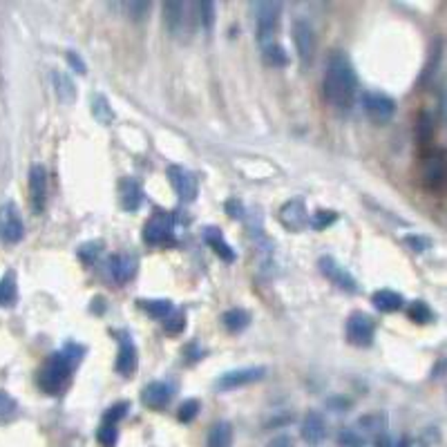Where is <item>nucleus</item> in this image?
Returning <instances> with one entry per match:
<instances>
[{"label":"nucleus","mask_w":447,"mask_h":447,"mask_svg":"<svg viewBox=\"0 0 447 447\" xmlns=\"http://www.w3.org/2000/svg\"><path fill=\"white\" fill-rule=\"evenodd\" d=\"M322 94L327 103L338 112H349L358 99V79L353 72L349 56L335 49L327 61L324 79H322Z\"/></svg>","instance_id":"nucleus-1"},{"label":"nucleus","mask_w":447,"mask_h":447,"mask_svg":"<svg viewBox=\"0 0 447 447\" xmlns=\"http://www.w3.org/2000/svg\"><path fill=\"white\" fill-rule=\"evenodd\" d=\"M83 353H86V349H83L81 344H74V342H67L58 353H52L49 360L43 365V369L38 371L36 383H38L40 389L49 396L63 394L67 389V385H70L72 371L79 365Z\"/></svg>","instance_id":"nucleus-2"},{"label":"nucleus","mask_w":447,"mask_h":447,"mask_svg":"<svg viewBox=\"0 0 447 447\" xmlns=\"http://www.w3.org/2000/svg\"><path fill=\"white\" fill-rule=\"evenodd\" d=\"M253 14H255V27H257V43L266 47L275 43V34L280 27V14L282 5L280 3H253Z\"/></svg>","instance_id":"nucleus-3"},{"label":"nucleus","mask_w":447,"mask_h":447,"mask_svg":"<svg viewBox=\"0 0 447 447\" xmlns=\"http://www.w3.org/2000/svg\"><path fill=\"white\" fill-rule=\"evenodd\" d=\"M143 242L150 246H173L175 244V217L170 213H157L143 226Z\"/></svg>","instance_id":"nucleus-4"},{"label":"nucleus","mask_w":447,"mask_h":447,"mask_svg":"<svg viewBox=\"0 0 447 447\" xmlns=\"http://www.w3.org/2000/svg\"><path fill=\"white\" fill-rule=\"evenodd\" d=\"M23 238H25L23 217L14 201H7V204L0 206V242L18 244Z\"/></svg>","instance_id":"nucleus-5"},{"label":"nucleus","mask_w":447,"mask_h":447,"mask_svg":"<svg viewBox=\"0 0 447 447\" xmlns=\"http://www.w3.org/2000/svg\"><path fill=\"white\" fill-rule=\"evenodd\" d=\"M293 43L298 49V58L302 67H309L316 58V34L314 27L307 21H295L293 23Z\"/></svg>","instance_id":"nucleus-6"},{"label":"nucleus","mask_w":447,"mask_h":447,"mask_svg":"<svg viewBox=\"0 0 447 447\" xmlns=\"http://www.w3.org/2000/svg\"><path fill=\"white\" fill-rule=\"evenodd\" d=\"M168 179H170V186L175 188L177 197L186 204L197 199V177L190 170H186L183 166H170L168 168Z\"/></svg>","instance_id":"nucleus-7"},{"label":"nucleus","mask_w":447,"mask_h":447,"mask_svg":"<svg viewBox=\"0 0 447 447\" xmlns=\"http://www.w3.org/2000/svg\"><path fill=\"white\" fill-rule=\"evenodd\" d=\"M376 324L367 314H351L347 320V340L356 347H369L374 342Z\"/></svg>","instance_id":"nucleus-8"},{"label":"nucleus","mask_w":447,"mask_h":447,"mask_svg":"<svg viewBox=\"0 0 447 447\" xmlns=\"http://www.w3.org/2000/svg\"><path fill=\"white\" fill-rule=\"evenodd\" d=\"M362 107L374 121H389L396 114V101L383 92H362Z\"/></svg>","instance_id":"nucleus-9"},{"label":"nucleus","mask_w":447,"mask_h":447,"mask_svg":"<svg viewBox=\"0 0 447 447\" xmlns=\"http://www.w3.org/2000/svg\"><path fill=\"white\" fill-rule=\"evenodd\" d=\"M29 201L34 213H43L47 206V170L43 164L29 168Z\"/></svg>","instance_id":"nucleus-10"},{"label":"nucleus","mask_w":447,"mask_h":447,"mask_svg":"<svg viewBox=\"0 0 447 447\" xmlns=\"http://www.w3.org/2000/svg\"><path fill=\"white\" fill-rule=\"evenodd\" d=\"M318 264H320V271H322V275L331 284L338 286V289L347 291V293H356L358 291V284H356V280H353V275L349 271H344V268L335 262L333 257H329V255L320 257Z\"/></svg>","instance_id":"nucleus-11"},{"label":"nucleus","mask_w":447,"mask_h":447,"mask_svg":"<svg viewBox=\"0 0 447 447\" xmlns=\"http://www.w3.org/2000/svg\"><path fill=\"white\" fill-rule=\"evenodd\" d=\"M192 5L188 3H177V0H170V3L164 5V21L168 31L173 34L175 38H181V34L188 31V10Z\"/></svg>","instance_id":"nucleus-12"},{"label":"nucleus","mask_w":447,"mask_h":447,"mask_svg":"<svg viewBox=\"0 0 447 447\" xmlns=\"http://www.w3.org/2000/svg\"><path fill=\"white\" fill-rule=\"evenodd\" d=\"M264 376H266V369H264V367L235 369V371H229V374H224L222 378H219L217 387H219V389H224V392L238 389V387H244V385H251V383L262 381Z\"/></svg>","instance_id":"nucleus-13"},{"label":"nucleus","mask_w":447,"mask_h":447,"mask_svg":"<svg viewBox=\"0 0 447 447\" xmlns=\"http://www.w3.org/2000/svg\"><path fill=\"white\" fill-rule=\"evenodd\" d=\"M139 365V351H137V344L130 338V333H119V356H116V371L121 376H132L137 371Z\"/></svg>","instance_id":"nucleus-14"},{"label":"nucleus","mask_w":447,"mask_h":447,"mask_svg":"<svg viewBox=\"0 0 447 447\" xmlns=\"http://www.w3.org/2000/svg\"><path fill=\"white\" fill-rule=\"evenodd\" d=\"M137 257L128 255V253H116V255L110 257L107 268H110V275L116 284H125L128 280H132L134 273H137Z\"/></svg>","instance_id":"nucleus-15"},{"label":"nucleus","mask_w":447,"mask_h":447,"mask_svg":"<svg viewBox=\"0 0 447 447\" xmlns=\"http://www.w3.org/2000/svg\"><path fill=\"white\" fill-rule=\"evenodd\" d=\"M141 400L146 407L162 411L164 407H168V403L173 400V387L168 383H162V381L150 383V385H146V389H143Z\"/></svg>","instance_id":"nucleus-16"},{"label":"nucleus","mask_w":447,"mask_h":447,"mask_svg":"<svg viewBox=\"0 0 447 447\" xmlns=\"http://www.w3.org/2000/svg\"><path fill=\"white\" fill-rule=\"evenodd\" d=\"M280 219H282V224L289 231H295V233L302 231L307 226V222H309L305 201H302V199L286 201V204L282 206V210H280Z\"/></svg>","instance_id":"nucleus-17"},{"label":"nucleus","mask_w":447,"mask_h":447,"mask_svg":"<svg viewBox=\"0 0 447 447\" xmlns=\"http://www.w3.org/2000/svg\"><path fill=\"white\" fill-rule=\"evenodd\" d=\"M327 436V420L322 418L320 411H309L302 420V438L311 445H318L320 441H324Z\"/></svg>","instance_id":"nucleus-18"},{"label":"nucleus","mask_w":447,"mask_h":447,"mask_svg":"<svg viewBox=\"0 0 447 447\" xmlns=\"http://www.w3.org/2000/svg\"><path fill=\"white\" fill-rule=\"evenodd\" d=\"M204 242L217 253L219 257L224 259V262H233V259H235V251L229 246V242L224 240L222 231L215 229V226H208V229H204Z\"/></svg>","instance_id":"nucleus-19"},{"label":"nucleus","mask_w":447,"mask_h":447,"mask_svg":"<svg viewBox=\"0 0 447 447\" xmlns=\"http://www.w3.org/2000/svg\"><path fill=\"white\" fill-rule=\"evenodd\" d=\"M141 204H143V190H141L139 181L123 179L121 181V206L125 210H130V213H134V210H139Z\"/></svg>","instance_id":"nucleus-20"},{"label":"nucleus","mask_w":447,"mask_h":447,"mask_svg":"<svg viewBox=\"0 0 447 447\" xmlns=\"http://www.w3.org/2000/svg\"><path fill=\"white\" fill-rule=\"evenodd\" d=\"M371 302H374V307H376L378 311H383V314H394V311L403 309V305H405L403 295L396 293V291H392V289L376 291L374 298H371Z\"/></svg>","instance_id":"nucleus-21"},{"label":"nucleus","mask_w":447,"mask_h":447,"mask_svg":"<svg viewBox=\"0 0 447 447\" xmlns=\"http://www.w3.org/2000/svg\"><path fill=\"white\" fill-rule=\"evenodd\" d=\"M233 445V427L229 420H219L210 427L206 447H231Z\"/></svg>","instance_id":"nucleus-22"},{"label":"nucleus","mask_w":447,"mask_h":447,"mask_svg":"<svg viewBox=\"0 0 447 447\" xmlns=\"http://www.w3.org/2000/svg\"><path fill=\"white\" fill-rule=\"evenodd\" d=\"M443 155L441 153H432L427 157L425 162V170H423V177H425V183L432 186V188H438L443 181Z\"/></svg>","instance_id":"nucleus-23"},{"label":"nucleus","mask_w":447,"mask_h":447,"mask_svg":"<svg viewBox=\"0 0 447 447\" xmlns=\"http://www.w3.org/2000/svg\"><path fill=\"white\" fill-rule=\"evenodd\" d=\"M222 322L231 333H240L251 324V314L244 309H231L222 316Z\"/></svg>","instance_id":"nucleus-24"},{"label":"nucleus","mask_w":447,"mask_h":447,"mask_svg":"<svg viewBox=\"0 0 447 447\" xmlns=\"http://www.w3.org/2000/svg\"><path fill=\"white\" fill-rule=\"evenodd\" d=\"M52 83L56 90V97L63 101V103H72L77 99V90H74V83L70 81V77H65L63 72L54 70L52 72Z\"/></svg>","instance_id":"nucleus-25"},{"label":"nucleus","mask_w":447,"mask_h":447,"mask_svg":"<svg viewBox=\"0 0 447 447\" xmlns=\"http://www.w3.org/2000/svg\"><path fill=\"white\" fill-rule=\"evenodd\" d=\"M16 298H18V289H16V275L10 271L0 277V307H14Z\"/></svg>","instance_id":"nucleus-26"},{"label":"nucleus","mask_w":447,"mask_h":447,"mask_svg":"<svg viewBox=\"0 0 447 447\" xmlns=\"http://www.w3.org/2000/svg\"><path fill=\"white\" fill-rule=\"evenodd\" d=\"M139 305L146 314H150L155 320H162V322L175 311L170 300H139Z\"/></svg>","instance_id":"nucleus-27"},{"label":"nucleus","mask_w":447,"mask_h":447,"mask_svg":"<svg viewBox=\"0 0 447 447\" xmlns=\"http://www.w3.org/2000/svg\"><path fill=\"white\" fill-rule=\"evenodd\" d=\"M90 105H92V114L101 125H110V121L114 119V112L110 107V101L103 94H94L90 99Z\"/></svg>","instance_id":"nucleus-28"},{"label":"nucleus","mask_w":447,"mask_h":447,"mask_svg":"<svg viewBox=\"0 0 447 447\" xmlns=\"http://www.w3.org/2000/svg\"><path fill=\"white\" fill-rule=\"evenodd\" d=\"M262 56H264V63L271 65V67H284L286 63H289V56H286L284 47L277 45V43L262 47Z\"/></svg>","instance_id":"nucleus-29"},{"label":"nucleus","mask_w":447,"mask_h":447,"mask_svg":"<svg viewBox=\"0 0 447 447\" xmlns=\"http://www.w3.org/2000/svg\"><path fill=\"white\" fill-rule=\"evenodd\" d=\"M409 318L414 320L416 324H427L434 320V311L427 307V302L416 300V302H411V307H409Z\"/></svg>","instance_id":"nucleus-30"},{"label":"nucleus","mask_w":447,"mask_h":447,"mask_svg":"<svg viewBox=\"0 0 447 447\" xmlns=\"http://www.w3.org/2000/svg\"><path fill=\"white\" fill-rule=\"evenodd\" d=\"M97 441H99L101 447H114L116 441H119V429H116V425L103 423L97 432Z\"/></svg>","instance_id":"nucleus-31"},{"label":"nucleus","mask_w":447,"mask_h":447,"mask_svg":"<svg viewBox=\"0 0 447 447\" xmlns=\"http://www.w3.org/2000/svg\"><path fill=\"white\" fill-rule=\"evenodd\" d=\"M197 10H199V21L201 25H204V29L210 31L213 29V23H215V3H210V0H204V3H199L197 5Z\"/></svg>","instance_id":"nucleus-32"},{"label":"nucleus","mask_w":447,"mask_h":447,"mask_svg":"<svg viewBox=\"0 0 447 447\" xmlns=\"http://www.w3.org/2000/svg\"><path fill=\"white\" fill-rule=\"evenodd\" d=\"M199 409H201V405H199V400H195V398H188V400H183L181 403V407H179V420L181 423H192L195 420V416L199 414Z\"/></svg>","instance_id":"nucleus-33"},{"label":"nucleus","mask_w":447,"mask_h":447,"mask_svg":"<svg viewBox=\"0 0 447 447\" xmlns=\"http://www.w3.org/2000/svg\"><path fill=\"white\" fill-rule=\"evenodd\" d=\"M128 409H130V403H116V405H112V407H110V409L105 411L103 423H107V425H116L125 414H128Z\"/></svg>","instance_id":"nucleus-34"},{"label":"nucleus","mask_w":447,"mask_h":447,"mask_svg":"<svg viewBox=\"0 0 447 447\" xmlns=\"http://www.w3.org/2000/svg\"><path fill=\"white\" fill-rule=\"evenodd\" d=\"M340 447H365V438H362L356 429H342L338 434Z\"/></svg>","instance_id":"nucleus-35"},{"label":"nucleus","mask_w":447,"mask_h":447,"mask_svg":"<svg viewBox=\"0 0 447 447\" xmlns=\"http://www.w3.org/2000/svg\"><path fill=\"white\" fill-rule=\"evenodd\" d=\"M335 219H338V215H335L333 210H318V213H314V217H311V226L322 231L327 226H331Z\"/></svg>","instance_id":"nucleus-36"},{"label":"nucleus","mask_w":447,"mask_h":447,"mask_svg":"<svg viewBox=\"0 0 447 447\" xmlns=\"http://www.w3.org/2000/svg\"><path fill=\"white\" fill-rule=\"evenodd\" d=\"M183 327H186V316L181 311H173V314L164 320V329L168 333H181Z\"/></svg>","instance_id":"nucleus-37"},{"label":"nucleus","mask_w":447,"mask_h":447,"mask_svg":"<svg viewBox=\"0 0 447 447\" xmlns=\"http://www.w3.org/2000/svg\"><path fill=\"white\" fill-rule=\"evenodd\" d=\"M125 12L130 14L132 21H146L150 12V3H128L125 5Z\"/></svg>","instance_id":"nucleus-38"},{"label":"nucleus","mask_w":447,"mask_h":447,"mask_svg":"<svg viewBox=\"0 0 447 447\" xmlns=\"http://www.w3.org/2000/svg\"><path fill=\"white\" fill-rule=\"evenodd\" d=\"M16 411V400L7 392H0V418L12 416Z\"/></svg>","instance_id":"nucleus-39"},{"label":"nucleus","mask_w":447,"mask_h":447,"mask_svg":"<svg viewBox=\"0 0 447 447\" xmlns=\"http://www.w3.org/2000/svg\"><path fill=\"white\" fill-rule=\"evenodd\" d=\"M226 213H229V217H233V219H240L244 215L242 201L240 199H229V201H226Z\"/></svg>","instance_id":"nucleus-40"},{"label":"nucleus","mask_w":447,"mask_h":447,"mask_svg":"<svg viewBox=\"0 0 447 447\" xmlns=\"http://www.w3.org/2000/svg\"><path fill=\"white\" fill-rule=\"evenodd\" d=\"M67 63H70V67H74L79 74L88 72V67H86V63H83V58L79 56V52H67Z\"/></svg>","instance_id":"nucleus-41"},{"label":"nucleus","mask_w":447,"mask_h":447,"mask_svg":"<svg viewBox=\"0 0 447 447\" xmlns=\"http://www.w3.org/2000/svg\"><path fill=\"white\" fill-rule=\"evenodd\" d=\"M266 447H293V438H291V436H286V434L275 436L273 441L268 443Z\"/></svg>","instance_id":"nucleus-42"},{"label":"nucleus","mask_w":447,"mask_h":447,"mask_svg":"<svg viewBox=\"0 0 447 447\" xmlns=\"http://www.w3.org/2000/svg\"><path fill=\"white\" fill-rule=\"evenodd\" d=\"M378 447H394L392 445V438L389 436H383L381 441H378Z\"/></svg>","instance_id":"nucleus-43"},{"label":"nucleus","mask_w":447,"mask_h":447,"mask_svg":"<svg viewBox=\"0 0 447 447\" xmlns=\"http://www.w3.org/2000/svg\"><path fill=\"white\" fill-rule=\"evenodd\" d=\"M409 447H420V445H409Z\"/></svg>","instance_id":"nucleus-44"}]
</instances>
